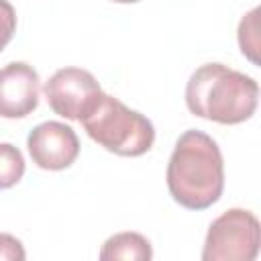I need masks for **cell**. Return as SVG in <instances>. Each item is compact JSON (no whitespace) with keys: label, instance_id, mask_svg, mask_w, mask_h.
Returning <instances> with one entry per match:
<instances>
[{"label":"cell","instance_id":"cell-1","mask_svg":"<svg viewBox=\"0 0 261 261\" xmlns=\"http://www.w3.org/2000/svg\"><path fill=\"white\" fill-rule=\"evenodd\" d=\"M165 177L169 194L179 206L206 210L216 204L224 190V161L216 141L196 128L179 135Z\"/></svg>","mask_w":261,"mask_h":261},{"label":"cell","instance_id":"cell-2","mask_svg":"<svg viewBox=\"0 0 261 261\" xmlns=\"http://www.w3.org/2000/svg\"><path fill=\"white\" fill-rule=\"evenodd\" d=\"M257 82L224 63L200 65L186 84V104L190 112L218 124L249 120L257 110Z\"/></svg>","mask_w":261,"mask_h":261},{"label":"cell","instance_id":"cell-3","mask_svg":"<svg viewBox=\"0 0 261 261\" xmlns=\"http://www.w3.org/2000/svg\"><path fill=\"white\" fill-rule=\"evenodd\" d=\"M80 122L92 141L120 157H139L155 141V128L147 116L104 92Z\"/></svg>","mask_w":261,"mask_h":261},{"label":"cell","instance_id":"cell-4","mask_svg":"<svg viewBox=\"0 0 261 261\" xmlns=\"http://www.w3.org/2000/svg\"><path fill=\"white\" fill-rule=\"evenodd\" d=\"M261 228L253 212L230 208L212 220L202 259L204 261H253L259 253Z\"/></svg>","mask_w":261,"mask_h":261},{"label":"cell","instance_id":"cell-5","mask_svg":"<svg viewBox=\"0 0 261 261\" xmlns=\"http://www.w3.org/2000/svg\"><path fill=\"white\" fill-rule=\"evenodd\" d=\"M51 110L67 120H82L102 96L98 80L82 67H61L43 86Z\"/></svg>","mask_w":261,"mask_h":261},{"label":"cell","instance_id":"cell-6","mask_svg":"<svg viewBox=\"0 0 261 261\" xmlns=\"http://www.w3.org/2000/svg\"><path fill=\"white\" fill-rule=\"evenodd\" d=\"M27 149L35 165L41 169L59 171L77 159L80 139L71 126L57 120H47L29 133Z\"/></svg>","mask_w":261,"mask_h":261},{"label":"cell","instance_id":"cell-7","mask_svg":"<svg viewBox=\"0 0 261 261\" xmlns=\"http://www.w3.org/2000/svg\"><path fill=\"white\" fill-rule=\"evenodd\" d=\"M39 73L24 61L6 63L0 69V116L22 118L39 104Z\"/></svg>","mask_w":261,"mask_h":261},{"label":"cell","instance_id":"cell-8","mask_svg":"<svg viewBox=\"0 0 261 261\" xmlns=\"http://www.w3.org/2000/svg\"><path fill=\"white\" fill-rule=\"evenodd\" d=\"M151 257H153L151 243L139 232H118L110 237L100 251L102 261H116V259L149 261Z\"/></svg>","mask_w":261,"mask_h":261},{"label":"cell","instance_id":"cell-9","mask_svg":"<svg viewBox=\"0 0 261 261\" xmlns=\"http://www.w3.org/2000/svg\"><path fill=\"white\" fill-rule=\"evenodd\" d=\"M24 175V157L12 143H0V190L16 186Z\"/></svg>","mask_w":261,"mask_h":261},{"label":"cell","instance_id":"cell-10","mask_svg":"<svg viewBox=\"0 0 261 261\" xmlns=\"http://www.w3.org/2000/svg\"><path fill=\"white\" fill-rule=\"evenodd\" d=\"M259 8H253L247 12L241 22H239V47L245 57H249L253 63L259 61L257 51H259Z\"/></svg>","mask_w":261,"mask_h":261},{"label":"cell","instance_id":"cell-11","mask_svg":"<svg viewBox=\"0 0 261 261\" xmlns=\"http://www.w3.org/2000/svg\"><path fill=\"white\" fill-rule=\"evenodd\" d=\"M16 31V12L8 0H0V51L10 43Z\"/></svg>","mask_w":261,"mask_h":261},{"label":"cell","instance_id":"cell-12","mask_svg":"<svg viewBox=\"0 0 261 261\" xmlns=\"http://www.w3.org/2000/svg\"><path fill=\"white\" fill-rule=\"evenodd\" d=\"M27 257L24 253V247L22 243L8 234V232H0V261L6 259V261H22Z\"/></svg>","mask_w":261,"mask_h":261},{"label":"cell","instance_id":"cell-13","mask_svg":"<svg viewBox=\"0 0 261 261\" xmlns=\"http://www.w3.org/2000/svg\"><path fill=\"white\" fill-rule=\"evenodd\" d=\"M114 2H120V4H130V2H139V0H114Z\"/></svg>","mask_w":261,"mask_h":261}]
</instances>
